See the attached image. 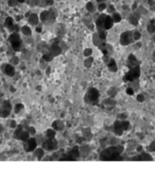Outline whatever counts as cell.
I'll use <instances>...</instances> for the list:
<instances>
[{"mask_svg":"<svg viewBox=\"0 0 155 173\" xmlns=\"http://www.w3.org/2000/svg\"><path fill=\"white\" fill-rule=\"evenodd\" d=\"M7 3H8V6L11 7H17L18 5V0H8Z\"/></svg>","mask_w":155,"mask_h":173,"instance_id":"obj_38","label":"cell"},{"mask_svg":"<svg viewBox=\"0 0 155 173\" xmlns=\"http://www.w3.org/2000/svg\"><path fill=\"white\" fill-rule=\"evenodd\" d=\"M127 66H128L129 68H132V67H138L140 66V62L139 60L136 59V56L134 55H130L128 59H127Z\"/></svg>","mask_w":155,"mask_h":173,"instance_id":"obj_13","label":"cell"},{"mask_svg":"<svg viewBox=\"0 0 155 173\" xmlns=\"http://www.w3.org/2000/svg\"><path fill=\"white\" fill-rule=\"evenodd\" d=\"M98 11L102 12L103 10L106 9V4L104 2L103 3H100V5H98Z\"/></svg>","mask_w":155,"mask_h":173,"instance_id":"obj_41","label":"cell"},{"mask_svg":"<svg viewBox=\"0 0 155 173\" xmlns=\"http://www.w3.org/2000/svg\"><path fill=\"white\" fill-rule=\"evenodd\" d=\"M93 43H94V45L100 47L102 44V43H103V40L100 37L98 34H94L93 35Z\"/></svg>","mask_w":155,"mask_h":173,"instance_id":"obj_24","label":"cell"},{"mask_svg":"<svg viewBox=\"0 0 155 173\" xmlns=\"http://www.w3.org/2000/svg\"><path fill=\"white\" fill-rule=\"evenodd\" d=\"M134 160H140V161H151L152 158L151 157L150 154L148 153H143L142 155H140L138 158H134Z\"/></svg>","mask_w":155,"mask_h":173,"instance_id":"obj_25","label":"cell"},{"mask_svg":"<svg viewBox=\"0 0 155 173\" xmlns=\"http://www.w3.org/2000/svg\"><path fill=\"white\" fill-rule=\"evenodd\" d=\"M79 150H80V155L81 156L86 157L89 154V152H90V148L88 146H84L81 149H79Z\"/></svg>","mask_w":155,"mask_h":173,"instance_id":"obj_30","label":"cell"},{"mask_svg":"<svg viewBox=\"0 0 155 173\" xmlns=\"http://www.w3.org/2000/svg\"><path fill=\"white\" fill-rule=\"evenodd\" d=\"M154 10H155V5H154Z\"/></svg>","mask_w":155,"mask_h":173,"instance_id":"obj_63","label":"cell"},{"mask_svg":"<svg viewBox=\"0 0 155 173\" xmlns=\"http://www.w3.org/2000/svg\"><path fill=\"white\" fill-rule=\"evenodd\" d=\"M2 71L3 73L6 74L8 77H13L16 74V68L12 64H4L2 65Z\"/></svg>","mask_w":155,"mask_h":173,"instance_id":"obj_11","label":"cell"},{"mask_svg":"<svg viewBox=\"0 0 155 173\" xmlns=\"http://www.w3.org/2000/svg\"><path fill=\"white\" fill-rule=\"evenodd\" d=\"M113 19L112 18L107 16V15H101L96 19V25L98 27L100 28H104V29H109L112 26H113Z\"/></svg>","mask_w":155,"mask_h":173,"instance_id":"obj_2","label":"cell"},{"mask_svg":"<svg viewBox=\"0 0 155 173\" xmlns=\"http://www.w3.org/2000/svg\"><path fill=\"white\" fill-rule=\"evenodd\" d=\"M51 127H52V128L55 129V130L61 131V130H63V129H64V128H65V125H64V123H63L61 120H60V119H57V120H55V121L52 123Z\"/></svg>","mask_w":155,"mask_h":173,"instance_id":"obj_17","label":"cell"},{"mask_svg":"<svg viewBox=\"0 0 155 173\" xmlns=\"http://www.w3.org/2000/svg\"><path fill=\"white\" fill-rule=\"evenodd\" d=\"M136 7H137V4H134V5L132 6V10H134Z\"/></svg>","mask_w":155,"mask_h":173,"instance_id":"obj_59","label":"cell"},{"mask_svg":"<svg viewBox=\"0 0 155 173\" xmlns=\"http://www.w3.org/2000/svg\"><path fill=\"white\" fill-rule=\"evenodd\" d=\"M5 26L7 28V29L10 31V32H14L15 31V28H16V25L14 24V20L12 18L10 17H7L5 20Z\"/></svg>","mask_w":155,"mask_h":173,"instance_id":"obj_14","label":"cell"},{"mask_svg":"<svg viewBox=\"0 0 155 173\" xmlns=\"http://www.w3.org/2000/svg\"><path fill=\"white\" fill-rule=\"evenodd\" d=\"M23 108H24V105H23L22 103H18V104L15 106V108H14V110H15V112L18 114V113H19Z\"/></svg>","mask_w":155,"mask_h":173,"instance_id":"obj_35","label":"cell"},{"mask_svg":"<svg viewBox=\"0 0 155 173\" xmlns=\"http://www.w3.org/2000/svg\"><path fill=\"white\" fill-rule=\"evenodd\" d=\"M113 129H114V132H115L116 135L121 136L122 133H123V131H124V129H123V128H122V125H121V121L117 120V121L114 123V125H113Z\"/></svg>","mask_w":155,"mask_h":173,"instance_id":"obj_15","label":"cell"},{"mask_svg":"<svg viewBox=\"0 0 155 173\" xmlns=\"http://www.w3.org/2000/svg\"><path fill=\"white\" fill-rule=\"evenodd\" d=\"M126 93L128 94V95H130V96H132L134 94V91H133V89L131 88H128V89H126Z\"/></svg>","mask_w":155,"mask_h":173,"instance_id":"obj_47","label":"cell"},{"mask_svg":"<svg viewBox=\"0 0 155 173\" xmlns=\"http://www.w3.org/2000/svg\"><path fill=\"white\" fill-rule=\"evenodd\" d=\"M126 118H127L126 114H120V115H119V116H118V119H125Z\"/></svg>","mask_w":155,"mask_h":173,"instance_id":"obj_49","label":"cell"},{"mask_svg":"<svg viewBox=\"0 0 155 173\" xmlns=\"http://www.w3.org/2000/svg\"><path fill=\"white\" fill-rule=\"evenodd\" d=\"M10 62H11L12 65H17V64H18V56L12 57V59H10Z\"/></svg>","mask_w":155,"mask_h":173,"instance_id":"obj_42","label":"cell"},{"mask_svg":"<svg viewBox=\"0 0 155 173\" xmlns=\"http://www.w3.org/2000/svg\"><path fill=\"white\" fill-rule=\"evenodd\" d=\"M98 36H100V37L104 41L107 37V32L105 30H101L100 32H98Z\"/></svg>","mask_w":155,"mask_h":173,"instance_id":"obj_40","label":"cell"},{"mask_svg":"<svg viewBox=\"0 0 155 173\" xmlns=\"http://www.w3.org/2000/svg\"><path fill=\"white\" fill-rule=\"evenodd\" d=\"M140 150H142V146L138 147V151H140Z\"/></svg>","mask_w":155,"mask_h":173,"instance_id":"obj_60","label":"cell"},{"mask_svg":"<svg viewBox=\"0 0 155 173\" xmlns=\"http://www.w3.org/2000/svg\"><path fill=\"white\" fill-rule=\"evenodd\" d=\"M29 136H30V133L29 131V129L23 128V126H18V128L16 129L15 133H14V137L17 139L22 140V141H25L27 139H29Z\"/></svg>","mask_w":155,"mask_h":173,"instance_id":"obj_6","label":"cell"},{"mask_svg":"<svg viewBox=\"0 0 155 173\" xmlns=\"http://www.w3.org/2000/svg\"><path fill=\"white\" fill-rule=\"evenodd\" d=\"M18 3H19V4H23V3H25V2H26V0H18Z\"/></svg>","mask_w":155,"mask_h":173,"instance_id":"obj_56","label":"cell"},{"mask_svg":"<svg viewBox=\"0 0 155 173\" xmlns=\"http://www.w3.org/2000/svg\"><path fill=\"white\" fill-rule=\"evenodd\" d=\"M86 8H87V10H88L89 12L92 13V12L94 11V5H93L91 2H88L87 5H86Z\"/></svg>","mask_w":155,"mask_h":173,"instance_id":"obj_39","label":"cell"},{"mask_svg":"<svg viewBox=\"0 0 155 173\" xmlns=\"http://www.w3.org/2000/svg\"><path fill=\"white\" fill-rule=\"evenodd\" d=\"M47 6H52L54 4V0H46Z\"/></svg>","mask_w":155,"mask_h":173,"instance_id":"obj_50","label":"cell"},{"mask_svg":"<svg viewBox=\"0 0 155 173\" xmlns=\"http://www.w3.org/2000/svg\"><path fill=\"white\" fill-rule=\"evenodd\" d=\"M153 41H154V42H155V37H153Z\"/></svg>","mask_w":155,"mask_h":173,"instance_id":"obj_61","label":"cell"},{"mask_svg":"<svg viewBox=\"0 0 155 173\" xmlns=\"http://www.w3.org/2000/svg\"><path fill=\"white\" fill-rule=\"evenodd\" d=\"M34 155H35V157H37L38 160H41L42 158H43V156H44V149L43 148H38V149H36L34 151Z\"/></svg>","mask_w":155,"mask_h":173,"instance_id":"obj_22","label":"cell"},{"mask_svg":"<svg viewBox=\"0 0 155 173\" xmlns=\"http://www.w3.org/2000/svg\"><path fill=\"white\" fill-rule=\"evenodd\" d=\"M37 139L35 138H29V139H27L26 140L24 141V144H23L24 150L26 152H32V151H34L37 149Z\"/></svg>","mask_w":155,"mask_h":173,"instance_id":"obj_8","label":"cell"},{"mask_svg":"<svg viewBox=\"0 0 155 173\" xmlns=\"http://www.w3.org/2000/svg\"><path fill=\"white\" fill-rule=\"evenodd\" d=\"M108 68L110 72H116L118 70L116 61L113 59H109V60L108 61Z\"/></svg>","mask_w":155,"mask_h":173,"instance_id":"obj_19","label":"cell"},{"mask_svg":"<svg viewBox=\"0 0 155 173\" xmlns=\"http://www.w3.org/2000/svg\"><path fill=\"white\" fill-rule=\"evenodd\" d=\"M115 11V8H114V7L113 6H110L109 7V12H114Z\"/></svg>","mask_w":155,"mask_h":173,"instance_id":"obj_51","label":"cell"},{"mask_svg":"<svg viewBox=\"0 0 155 173\" xmlns=\"http://www.w3.org/2000/svg\"><path fill=\"white\" fill-rule=\"evenodd\" d=\"M140 37H142V35H140V33L139 31H135L133 33V37H134V40H139L140 38Z\"/></svg>","mask_w":155,"mask_h":173,"instance_id":"obj_44","label":"cell"},{"mask_svg":"<svg viewBox=\"0 0 155 173\" xmlns=\"http://www.w3.org/2000/svg\"><path fill=\"white\" fill-rule=\"evenodd\" d=\"M104 104L106 106H114L116 105V101L113 99V97H109L104 100Z\"/></svg>","mask_w":155,"mask_h":173,"instance_id":"obj_29","label":"cell"},{"mask_svg":"<svg viewBox=\"0 0 155 173\" xmlns=\"http://www.w3.org/2000/svg\"><path fill=\"white\" fill-rule=\"evenodd\" d=\"M12 110V105L8 100H5L3 103L0 105V117L1 118H7Z\"/></svg>","mask_w":155,"mask_h":173,"instance_id":"obj_7","label":"cell"},{"mask_svg":"<svg viewBox=\"0 0 155 173\" xmlns=\"http://www.w3.org/2000/svg\"><path fill=\"white\" fill-rule=\"evenodd\" d=\"M70 158H72L73 160H76L77 158H79L80 156V150L79 149L78 146H75L74 148H72L71 150H70L68 153H67Z\"/></svg>","mask_w":155,"mask_h":173,"instance_id":"obj_16","label":"cell"},{"mask_svg":"<svg viewBox=\"0 0 155 173\" xmlns=\"http://www.w3.org/2000/svg\"><path fill=\"white\" fill-rule=\"evenodd\" d=\"M49 51L50 53L53 55V56H58L61 54L62 52V48L60 47V44L59 42H54L53 44L50 46V48H49Z\"/></svg>","mask_w":155,"mask_h":173,"instance_id":"obj_12","label":"cell"},{"mask_svg":"<svg viewBox=\"0 0 155 173\" xmlns=\"http://www.w3.org/2000/svg\"><path fill=\"white\" fill-rule=\"evenodd\" d=\"M21 32L23 33V35H25V36H30L31 34H32V31H31V28L29 26H22V28H21Z\"/></svg>","mask_w":155,"mask_h":173,"instance_id":"obj_26","label":"cell"},{"mask_svg":"<svg viewBox=\"0 0 155 173\" xmlns=\"http://www.w3.org/2000/svg\"><path fill=\"white\" fill-rule=\"evenodd\" d=\"M36 31H37V33H41V31H42V28H41L40 26H37V27L36 28Z\"/></svg>","mask_w":155,"mask_h":173,"instance_id":"obj_53","label":"cell"},{"mask_svg":"<svg viewBox=\"0 0 155 173\" xmlns=\"http://www.w3.org/2000/svg\"><path fill=\"white\" fill-rule=\"evenodd\" d=\"M139 20H140V15L138 13H133L132 15L130 16V22L134 25V26H137L138 23H139Z\"/></svg>","mask_w":155,"mask_h":173,"instance_id":"obj_21","label":"cell"},{"mask_svg":"<svg viewBox=\"0 0 155 173\" xmlns=\"http://www.w3.org/2000/svg\"><path fill=\"white\" fill-rule=\"evenodd\" d=\"M39 18L40 20L43 22V23H47L48 21L51 22V19H50V13H49V10H45L43 12H41L40 16H39Z\"/></svg>","mask_w":155,"mask_h":173,"instance_id":"obj_18","label":"cell"},{"mask_svg":"<svg viewBox=\"0 0 155 173\" xmlns=\"http://www.w3.org/2000/svg\"><path fill=\"white\" fill-rule=\"evenodd\" d=\"M148 149H149V150H151V151H155V141H153L151 145L148 147Z\"/></svg>","mask_w":155,"mask_h":173,"instance_id":"obj_45","label":"cell"},{"mask_svg":"<svg viewBox=\"0 0 155 173\" xmlns=\"http://www.w3.org/2000/svg\"><path fill=\"white\" fill-rule=\"evenodd\" d=\"M26 4L30 6V7H35L38 6V0H26Z\"/></svg>","mask_w":155,"mask_h":173,"instance_id":"obj_36","label":"cell"},{"mask_svg":"<svg viewBox=\"0 0 155 173\" xmlns=\"http://www.w3.org/2000/svg\"><path fill=\"white\" fill-rule=\"evenodd\" d=\"M92 54V49L91 48H86L84 50V55L86 56H90V55Z\"/></svg>","mask_w":155,"mask_h":173,"instance_id":"obj_43","label":"cell"},{"mask_svg":"<svg viewBox=\"0 0 155 173\" xmlns=\"http://www.w3.org/2000/svg\"><path fill=\"white\" fill-rule=\"evenodd\" d=\"M53 59H54V56L50 53V51H48V52L44 53L43 56H42V59H43L44 61H46V62H50V61L53 60Z\"/></svg>","mask_w":155,"mask_h":173,"instance_id":"obj_23","label":"cell"},{"mask_svg":"<svg viewBox=\"0 0 155 173\" xmlns=\"http://www.w3.org/2000/svg\"><path fill=\"white\" fill-rule=\"evenodd\" d=\"M140 76V66L130 68V70L127 72L123 77L124 81H133L137 79Z\"/></svg>","mask_w":155,"mask_h":173,"instance_id":"obj_5","label":"cell"},{"mask_svg":"<svg viewBox=\"0 0 155 173\" xmlns=\"http://www.w3.org/2000/svg\"><path fill=\"white\" fill-rule=\"evenodd\" d=\"M0 9H1V4H0Z\"/></svg>","mask_w":155,"mask_h":173,"instance_id":"obj_62","label":"cell"},{"mask_svg":"<svg viewBox=\"0 0 155 173\" xmlns=\"http://www.w3.org/2000/svg\"><path fill=\"white\" fill-rule=\"evenodd\" d=\"M147 30L149 33H154L155 32V24L151 23L148 26H147Z\"/></svg>","mask_w":155,"mask_h":173,"instance_id":"obj_37","label":"cell"},{"mask_svg":"<svg viewBox=\"0 0 155 173\" xmlns=\"http://www.w3.org/2000/svg\"><path fill=\"white\" fill-rule=\"evenodd\" d=\"M56 136V130L52 128H48L46 131V137L47 139H53Z\"/></svg>","mask_w":155,"mask_h":173,"instance_id":"obj_27","label":"cell"},{"mask_svg":"<svg viewBox=\"0 0 155 173\" xmlns=\"http://www.w3.org/2000/svg\"><path fill=\"white\" fill-rule=\"evenodd\" d=\"M8 40H9L10 45H11V47L15 51H20L21 50L23 44H22L21 37L18 33H12L9 36Z\"/></svg>","mask_w":155,"mask_h":173,"instance_id":"obj_4","label":"cell"},{"mask_svg":"<svg viewBox=\"0 0 155 173\" xmlns=\"http://www.w3.org/2000/svg\"><path fill=\"white\" fill-rule=\"evenodd\" d=\"M39 21V17L37 14H30L29 17V23L30 25H37Z\"/></svg>","mask_w":155,"mask_h":173,"instance_id":"obj_20","label":"cell"},{"mask_svg":"<svg viewBox=\"0 0 155 173\" xmlns=\"http://www.w3.org/2000/svg\"><path fill=\"white\" fill-rule=\"evenodd\" d=\"M108 95L109 97H114L117 95V89L115 88H109L108 90Z\"/></svg>","mask_w":155,"mask_h":173,"instance_id":"obj_32","label":"cell"},{"mask_svg":"<svg viewBox=\"0 0 155 173\" xmlns=\"http://www.w3.org/2000/svg\"><path fill=\"white\" fill-rule=\"evenodd\" d=\"M137 100H138L139 102H143L144 100H145V98H144V97L143 95H138L137 96Z\"/></svg>","mask_w":155,"mask_h":173,"instance_id":"obj_46","label":"cell"},{"mask_svg":"<svg viewBox=\"0 0 155 173\" xmlns=\"http://www.w3.org/2000/svg\"><path fill=\"white\" fill-rule=\"evenodd\" d=\"M133 40H134V37H133V33L131 31L123 32L120 35V44L122 46L130 45L131 43H132Z\"/></svg>","mask_w":155,"mask_h":173,"instance_id":"obj_9","label":"cell"},{"mask_svg":"<svg viewBox=\"0 0 155 173\" xmlns=\"http://www.w3.org/2000/svg\"><path fill=\"white\" fill-rule=\"evenodd\" d=\"M10 126H11V128H16V127H15V126H16V123H15V121H12Z\"/></svg>","mask_w":155,"mask_h":173,"instance_id":"obj_55","label":"cell"},{"mask_svg":"<svg viewBox=\"0 0 155 173\" xmlns=\"http://www.w3.org/2000/svg\"><path fill=\"white\" fill-rule=\"evenodd\" d=\"M152 59L155 61V50L153 51V53H152Z\"/></svg>","mask_w":155,"mask_h":173,"instance_id":"obj_57","label":"cell"},{"mask_svg":"<svg viewBox=\"0 0 155 173\" xmlns=\"http://www.w3.org/2000/svg\"><path fill=\"white\" fill-rule=\"evenodd\" d=\"M82 140H83V139H81V138H78L77 139V142L78 143H82Z\"/></svg>","mask_w":155,"mask_h":173,"instance_id":"obj_54","label":"cell"},{"mask_svg":"<svg viewBox=\"0 0 155 173\" xmlns=\"http://www.w3.org/2000/svg\"><path fill=\"white\" fill-rule=\"evenodd\" d=\"M112 19H113V21H114V23H119V22H120L121 21V16L120 15L119 13H114L113 15H112Z\"/></svg>","mask_w":155,"mask_h":173,"instance_id":"obj_31","label":"cell"},{"mask_svg":"<svg viewBox=\"0 0 155 173\" xmlns=\"http://www.w3.org/2000/svg\"><path fill=\"white\" fill-rule=\"evenodd\" d=\"M106 0H97V2L98 3H103V2H105Z\"/></svg>","mask_w":155,"mask_h":173,"instance_id":"obj_58","label":"cell"},{"mask_svg":"<svg viewBox=\"0 0 155 173\" xmlns=\"http://www.w3.org/2000/svg\"><path fill=\"white\" fill-rule=\"evenodd\" d=\"M148 3H149V5H150V6H154V5H155L154 0H149Z\"/></svg>","mask_w":155,"mask_h":173,"instance_id":"obj_52","label":"cell"},{"mask_svg":"<svg viewBox=\"0 0 155 173\" xmlns=\"http://www.w3.org/2000/svg\"><path fill=\"white\" fill-rule=\"evenodd\" d=\"M92 64H93V59L90 56H88V59L84 61V65H85V67H88V68L92 66Z\"/></svg>","mask_w":155,"mask_h":173,"instance_id":"obj_33","label":"cell"},{"mask_svg":"<svg viewBox=\"0 0 155 173\" xmlns=\"http://www.w3.org/2000/svg\"><path fill=\"white\" fill-rule=\"evenodd\" d=\"M91 138H92L91 132L89 130V129H84L83 130V139H86V140H90V139H91Z\"/></svg>","mask_w":155,"mask_h":173,"instance_id":"obj_28","label":"cell"},{"mask_svg":"<svg viewBox=\"0 0 155 173\" xmlns=\"http://www.w3.org/2000/svg\"><path fill=\"white\" fill-rule=\"evenodd\" d=\"M98 98H100V92H98V90L95 88H90L87 91L85 97H84L85 102L90 105L97 104L98 101Z\"/></svg>","mask_w":155,"mask_h":173,"instance_id":"obj_3","label":"cell"},{"mask_svg":"<svg viewBox=\"0 0 155 173\" xmlns=\"http://www.w3.org/2000/svg\"><path fill=\"white\" fill-rule=\"evenodd\" d=\"M27 129H29V131L30 135H33V134H35V133H36V129H35L33 127H29Z\"/></svg>","mask_w":155,"mask_h":173,"instance_id":"obj_48","label":"cell"},{"mask_svg":"<svg viewBox=\"0 0 155 173\" xmlns=\"http://www.w3.org/2000/svg\"><path fill=\"white\" fill-rule=\"evenodd\" d=\"M42 148L48 151L56 150L58 149V141L55 139V138L48 139L46 141L43 142V144H42Z\"/></svg>","mask_w":155,"mask_h":173,"instance_id":"obj_10","label":"cell"},{"mask_svg":"<svg viewBox=\"0 0 155 173\" xmlns=\"http://www.w3.org/2000/svg\"><path fill=\"white\" fill-rule=\"evenodd\" d=\"M121 125H122V128L125 131L128 130V129L130 128V122L128 120H125V119L121 120Z\"/></svg>","mask_w":155,"mask_h":173,"instance_id":"obj_34","label":"cell"},{"mask_svg":"<svg viewBox=\"0 0 155 173\" xmlns=\"http://www.w3.org/2000/svg\"><path fill=\"white\" fill-rule=\"evenodd\" d=\"M124 148L123 146L117 145V146H111L107 148L101 153V161H114L123 152Z\"/></svg>","mask_w":155,"mask_h":173,"instance_id":"obj_1","label":"cell"}]
</instances>
